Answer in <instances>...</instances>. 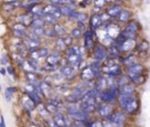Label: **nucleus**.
Masks as SVG:
<instances>
[{"instance_id": "nucleus-20", "label": "nucleus", "mask_w": 150, "mask_h": 127, "mask_svg": "<svg viewBox=\"0 0 150 127\" xmlns=\"http://www.w3.org/2000/svg\"><path fill=\"white\" fill-rule=\"evenodd\" d=\"M32 20H33V14H32V13H25V14H21V15L18 18V21L21 22L22 25H25L26 27H27V26H30Z\"/></svg>"}, {"instance_id": "nucleus-42", "label": "nucleus", "mask_w": 150, "mask_h": 127, "mask_svg": "<svg viewBox=\"0 0 150 127\" xmlns=\"http://www.w3.org/2000/svg\"><path fill=\"white\" fill-rule=\"evenodd\" d=\"M0 62H1V65H7L8 63V60H7V56H1L0 58Z\"/></svg>"}, {"instance_id": "nucleus-17", "label": "nucleus", "mask_w": 150, "mask_h": 127, "mask_svg": "<svg viewBox=\"0 0 150 127\" xmlns=\"http://www.w3.org/2000/svg\"><path fill=\"white\" fill-rule=\"evenodd\" d=\"M121 9H122V7H121L120 5H117V4H112V5H110V6L107 7L105 13H107L110 18H116V16L118 15V13H120Z\"/></svg>"}, {"instance_id": "nucleus-24", "label": "nucleus", "mask_w": 150, "mask_h": 127, "mask_svg": "<svg viewBox=\"0 0 150 127\" xmlns=\"http://www.w3.org/2000/svg\"><path fill=\"white\" fill-rule=\"evenodd\" d=\"M64 108H66V111H67L68 114H69V113L77 112V111L81 109V108H80V105H79V101H77V102H69V103H67V105L64 106Z\"/></svg>"}, {"instance_id": "nucleus-26", "label": "nucleus", "mask_w": 150, "mask_h": 127, "mask_svg": "<svg viewBox=\"0 0 150 127\" xmlns=\"http://www.w3.org/2000/svg\"><path fill=\"white\" fill-rule=\"evenodd\" d=\"M53 28H54V31H55V33H56V35H64L66 34V27L63 26V25H61V24H59V22H55L54 25H53Z\"/></svg>"}, {"instance_id": "nucleus-11", "label": "nucleus", "mask_w": 150, "mask_h": 127, "mask_svg": "<svg viewBox=\"0 0 150 127\" xmlns=\"http://www.w3.org/2000/svg\"><path fill=\"white\" fill-rule=\"evenodd\" d=\"M118 92L123 93V94L135 95L136 94V85H134L132 82H127V83L122 85L121 87H118Z\"/></svg>"}, {"instance_id": "nucleus-8", "label": "nucleus", "mask_w": 150, "mask_h": 127, "mask_svg": "<svg viewBox=\"0 0 150 127\" xmlns=\"http://www.w3.org/2000/svg\"><path fill=\"white\" fill-rule=\"evenodd\" d=\"M75 69H76V68H75L74 66H71V65H69V63H63V65H61L59 72H60L64 78H67V79H73V78L75 76V74H76V71H75Z\"/></svg>"}, {"instance_id": "nucleus-46", "label": "nucleus", "mask_w": 150, "mask_h": 127, "mask_svg": "<svg viewBox=\"0 0 150 127\" xmlns=\"http://www.w3.org/2000/svg\"><path fill=\"white\" fill-rule=\"evenodd\" d=\"M20 0H4V2H18Z\"/></svg>"}, {"instance_id": "nucleus-6", "label": "nucleus", "mask_w": 150, "mask_h": 127, "mask_svg": "<svg viewBox=\"0 0 150 127\" xmlns=\"http://www.w3.org/2000/svg\"><path fill=\"white\" fill-rule=\"evenodd\" d=\"M107 55H108L107 49L104 47H102L101 45H96L94 47V49H93V59L95 61H98V62L103 61V60H105Z\"/></svg>"}, {"instance_id": "nucleus-7", "label": "nucleus", "mask_w": 150, "mask_h": 127, "mask_svg": "<svg viewBox=\"0 0 150 127\" xmlns=\"http://www.w3.org/2000/svg\"><path fill=\"white\" fill-rule=\"evenodd\" d=\"M138 107H139V101H138V99L135 96V98H132V99L122 108V111H123L127 115H131V114H134L135 112H137Z\"/></svg>"}, {"instance_id": "nucleus-14", "label": "nucleus", "mask_w": 150, "mask_h": 127, "mask_svg": "<svg viewBox=\"0 0 150 127\" xmlns=\"http://www.w3.org/2000/svg\"><path fill=\"white\" fill-rule=\"evenodd\" d=\"M132 98H135V95H129V94H123V93H118L117 98H116V101L120 106V108L122 109Z\"/></svg>"}, {"instance_id": "nucleus-41", "label": "nucleus", "mask_w": 150, "mask_h": 127, "mask_svg": "<svg viewBox=\"0 0 150 127\" xmlns=\"http://www.w3.org/2000/svg\"><path fill=\"white\" fill-rule=\"evenodd\" d=\"M63 40H64L66 46H71V45L74 44V38H73L71 35H67V36H64Z\"/></svg>"}, {"instance_id": "nucleus-12", "label": "nucleus", "mask_w": 150, "mask_h": 127, "mask_svg": "<svg viewBox=\"0 0 150 127\" xmlns=\"http://www.w3.org/2000/svg\"><path fill=\"white\" fill-rule=\"evenodd\" d=\"M116 18H117L118 22H121V24H127V22L131 19V11L128 9V8H122Z\"/></svg>"}, {"instance_id": "nucleus-25", "label": "nucleus", "mask_w": 150, "mask_h": 127, "mask_svg": "<svg viewBox=\"0 0 150 127\" xmlns=\"http://www.w3.org/2000/svg\"><path fill=\"white\" fill-rule=\"evenodd\" d=\"M134 62H136V55L134 54V53H130V54H128L127 56H124L123 58V60H122V63L124 65V66H130V65H132Z\"/></svg>"}, {"instance_id": "nucleus-9", "label": "nucleus", "mask_w": 150, "mask_h": 127, "mask_svg": "<svg viewBox=\"0 0 150 127\" xmlns=\"http://www.w3.org/2000/svg\"><path fill=\"white\" fill-rule=\"evenodd\" d=\"M80 76L82 80L84 81H93L96 76V73L91 69L90 66H86L83 68H81V72H80Z\"/></svg>"}, {"instance_id": "nucleus-4", "label": "nucleus", "mask_w": 150, "mask_h": 127, "mask_svg": "<svg viewBox=\"0 0 150 127\" xmlns=\"http://www.w3.org/2000/svg\"><path fill=\"white\" fill-rule=\"evenodd\" d=\"M95 112L97 113V115H98L100 118H102V119H108L109 115L114 112V107H112L110 103H108V102H102V103H98V105H97Z\"/></svg>"}, {"instance_id": "nucleus-5", "label": "nucleus", "mask_w": 150, "mask_h": 127, "mask_svg": "<svg viewBox=\"0 0 150 127\" xmlns=\"http://www.w3.org/2000/svg\"><path fill=\"white\" fill-rule=\"evenodd\" d=\"M143 72H144V66L142 63H139V62H134L132 65L127 67V76L128 78L143 74Z\"/></svg>"}, {"instance_id": "nucleus-47", "label": "nucleus", "mask_w": 150, "mask_h": 127, "mask_svg": "<svg viewBox=\"0 0 150 127\" xmlns=\"http://www.w3.org/2000/svg\"><path fill=\"white\" fill-rule=\"evenodd\" d=\"M0 91H1V85H0Z\"/></svg>"}, {"instance_id": "nucleus-31", "label": "nucleus", "mask_w": 150, "mask_h": 127, "mask_svg": "<svg viewBox=\"0 0 150 127\" xmlns=\"http://www.w3.org/2000/svg\"><path fill=\"white\" fill-rule=\"evenodd\" d=\"M21 66H22V69H25L26 73H27V72H35V68L30 65V62L28 61V59H27V60H22Z\"/></svg>"}, {"instance_id": "nucleus-39", "label": "nucleus", "mask_w": 150, "mask_h": 127, "mask_svg": "<svg viewBox=\"0 0 150 127\" xmlns=\"http://www.w3.org/2000/svg\"><path fill=\"white\" fill-rule=\"evenodd\" d=\"M71 36L73 38H81L82 36V31L79 27H75L71 29Z\"/></svg>"}, {"instance_id": "nucleus-16", "label": "nucleus", "mask_w": 150, "mask_h": 127, "mask_svg": "<svg viewBox=\"0 0 150 127\" xmlns=\"http://www.w3.org/2000/svg\"><path fill=\"white\" fill-rule=\"evenodd\" d=\"M61 61V56L59 55L57 52H52V54L49 53L47 56H46V62L49 63V65H54V66H57Z\"/></svg>"}, {"instance_id": "nucleus-29", "label": "nucleus", "mask_w": 150, "mask_h": 127, "mask_svg": "<svg viewBox=\"0 0 150 127\" xmlns=\"http://www.w3.org/2000/svg\"><path fill=\"white\" fill-rule=\"evenodd\" d=\"M66 44H64V40L63 38H57L56 41H55V49L57 52H61V51H64L66 49Z\"/></svg>"}, {"instance_id": "nucleus-21", "label": "nucleus", "mask_w": 150, "mask_h": 127, "mask_svg": "<svg viewBox=\"0 0 150 127\" xmlns=\"http://www.w3.org/2000/svg\"><path fill=\"white\" fill-rule=\"evenodd\" d=\"M138 31V22L136 20H129L123 29V32H131V33H137Z\"/></svg>"}, {"instance_id": "nucleus-40", "label": "nucleus", "mask_w": 150, "mask_h": 127, "mask_svg": "<svg viewBox=\"0 0 150 127\" xmlns=\"http://www.w3.org/2000/svg\"><path fill=\"white\" fill-rule=\"evenodd\" d=\"M94 2V6L96 7V8H102V7H104L105 6V4H107V1L105 0H94L93 1Z\"/></svg>"}, {"instance_id": "nucleus-13", "label": "nucleus", "mask_w": 150, "mask_h": 127, "mask_svg": "<svg viewBox=\"0 0 150 127\" xmlns=\"http://www.w3.org/2000/svg\"><path fill=\"white\" fill-rule=\"evenodd\" d=\"M12 29H13V34L14 35H16V36H26V33H27V31H26V26L25 25H22L21 22H15L14 25H13V27H12Z\"/></svg>"}, {"instance_id": "nucleus-2", "label": "nucleus", "mask_w": 150, "mask_h": 127, "mask_svg": "<svg viewBox=\"0 0 150 127\" xmlns=\"http://www.w3.org/2000/svg\"><path fill=\"white\" fill-rule=\"evenodd\" d=\"M118 87H107L105 89L101 91L98 94V100H101L102 102H108L111 103L114 101H116V98L118 95Z\"/></svg>"}, {"instance_id": "nucleus-19", "label": "nucleus", "mask_w": 150, "mask_h": 127, "mask_svg": "<svg viewBox=\"0 0 150 127\" xmlns=\"http://www.w3.org/2000/svg\"><path fill=\"white\" fill-rule=\"evenodd\" d=\"M23 44H25L26 48L29 49V51H34V49H38L40 47V41L39 40H32V39H28V38L23 39Z\"/></svg>"}, {"instance_id": "nucleus-23", "label": "nucleus", "mask_w": 150, "mask_h": 127, "mask_svg": "<svg viewBox=\"0 0 150 127\" xmlns=\"http://www.w3.org/2000/svg\"><path fill=\"white\" fill-rule=\"evenodd\" d=\"M56 11H59V7L53 4H47L42 7V14H53Z\"/></svg>"}, {"instance_id": "nucleus-36", "label": "nucleus", "mask_w": 150, "mask_h": 127, "mask_svg": "<svg viewBox=\"0 0 150 127\" xmlns=\"http://www.w3.org/2000/svg\"><path fill=\"white\" fill-rule=\"evenodd\" d=\"M45 35L48 38H54L56 35V33L53 27H47V28H45Z\"/></svg>"}, {"instance_id": "nucleus-1", "label": "nucleus", "mask_w": 150, "mask_h": 127, "mask_svg": "<svg viewBox=\"0 0 150 127\" xmlns=\"http://www.w3.org/2000/svg\"><path fill=\"white\" fill-rule=\"evenodd\" d=\"M101 73L104 75L118 76L122 74V69H121V66L117 65L116 60H109V61H105V66L101 67Z\"/></svg>"}, {"instance_id": "nucleus-22", "label": "nucleus", "mask_w": 150, "mask_h": 127, "mask_svg": "<svg viewBox=\"0 0 150 127\" xmlns=\"http://www.w3.org/2000/svg\"><path fill=\"white\" fill-rule=\"evenodd\" d=\"M89 25L91 27V29H96L102 25V21L100 19V14H93L89 19Z\"/></svg>"}, {"instance_id": "nucleus-35", "label": "nucleus", "mask_w": 150, "mask_h": 127, "mask_svg": "<svg viewBox=\"0 0 150 127\" xmlns=\"http://www.w3.org/2000/svg\"><path fill=\"white\" fill-rule=\"evenodd\" d=\"M137 49L138 51H148L149 49V42L148 41H145V40H143V41H141L138 45H137Z\"/></svg>"}, {"instance_id": "nucleus-30", "label": "nucleus", "mask_w": 150, "mask_h": 127, "mask_svg": "<svg viewBox=\"0 0 150 127\" xmlns=\"http://www.w3.org/2000/svg\"><path fill=\"white\" fill-rule=\"evenodd\" d=\"M57 7H59V11L61 12V14H62V15H67V16H69V15L71 14V12L74 11V9L69 8L67 5H60V6H57Z\"/></svg>"}, {"instance_id": "nucleus-28", "label": "nucleus", "mask_w": 150, "mask_h": 127, "mask_svg": "<svg viewBox=\"0 0 150 127\" xmlns=\"http://www.w3.org/2000/svg\"><path fill=\"white\" fill-rule=\"evenodd\" d=\"M22 102H23V106H25V108H26V109H28V111H32V109H34V108L36 107V106H35V102H34L33 100H30L28 96L23 98Z\"/></svg>"}, {"instance_id": "nucleus-3", "label": "nucleus", "mask_w": 150, "mask_h": 127, "mask_svg": "<svg viewBox=\"0 0 150 127\" xmlns=\"http://www.w3.org/2000/svg\"><path fill=\"white\" fill-rule=\"evenodd\" d=\"M108 120H110L116 127H124L125 121H127V114L122 109H120V111L114 109V112L109 115Z\"/></svg>"}, {"instance_id": "nucleus-27", "label": "nucleus", "mask_w": 150, "mask_h": 127, "mask_svg": "<svg viewBox=\"0 0 150 127\" xmlns=\"http://www.w3.org/2000/svg\"><path fill=\"white\" fill-rule=\"evenodd\" d=\"M41 19L43 20L45 24H48V25H54V24L57 21V20L54 18L53 14H42V15H41Z\"/></svg>"}, {"instance_id": "nucleus-15", "label": "nucleus", "mask_w": 150, "mask_h": 127, "mask_svg": "<svg viewBox=\"0 0 150 127\" xmlns=\"http://www.w3.org/2000/svg\"><path fill=\"white\" fill-rule=\"evenodd\" d=\"M68 116H69V119H71V120H74V121H82V122H84V121L88 119V114L84 113V112L81 111V109L77 111V112H74V113H69Z\"/></svg>"}, {"instance_id": "nucleus-18", "label": "nucleus", "mask_w": 150, "mask_h": 127, "mask_svg": "<svg viewBox=\"0 0 150 127\" xmlns=\"http://www.w3.org/2000/svg\"><path fill=\"white\" fill-rule=\"evenodd\" d=\"M118 47H120V51H127V52H129V51L134 49V47H135V40H132V39H125V40H123L121 42V45Z\"/></svg>"}, {"instance_id": "nucleus-44", "label": "nucleus", "mask_w": 150, "mask_h": 127, "mask_svg": "<svg viewBox=\"0 0 150 127\" xmlns=\"http://www.w3.org/2000/svg\"><path fill=\"white\" fill-rule=\"evenodd\" d=\"M0 127H6V123H5V119L2 115H0Z\"/></svg>"}, {"instance_id": "nucleus-32", "label": "nucleus", "mask_w": 150, "mask_h": 127, "mask_svg": "<svg viewBox=\"0 0 150 127\" xmlns=\"http://www.w3.org/2000/svg\"><path fill=\"white\" fill-rule=\"evenodd\" d=\"M115 79H116V86H117V87H121L122 85L129 82V78H128V76H123L122 74L118 75V76H115Z\"/></svg>"}, {"instance_id": "nucleus-45", "label": "nucleus", "mask_w": 150, "mask_h": 127, "mask_svg": "<svg viewBox=\"0 0 150 127\" xmlns=\"http://www.w3.org/2000/svg\"><path fill=\"white\" fill-rule=\"evenodd\" d=\"M0 73H1L2 75H6V73H7V72H6V69H5V68H0Z\"/></svg>"}, {"instance_id": "nucleus-38", "label": "nucleus", "mask_w": 150, "mask_h": 127, "mask_svg": "<svg viewBox=\"0 0 150 127\" xmlns=\"http://www.w3.org/2000/svg\"><path fill=\"white\" fill-rule=\"evenodd\" d=\"M14 92H15V88L13 89L12 87H7V88L5 89V96H6V100H7V101H11L12 93H14Z\"/></svg>"}, {"instance_id": "nucleus-34", "label": "nucleus", "mask_w": 150, "mask_h": 127, "mask_svg": "<svg viewBox=\"0 0 150 127\" xmlns=\"http://www.w3.org/2000/svg\"><path fill=\"white\" fill-rule=\"evenodd\" d=\"M32 32L40 38L41 35H45V27H32Z\"/></svg>"}, {"instance_id": "nucleus-37", "label": "nucleus", "mask_w": 150, "mask_h": 127, "mask_svg": "<svg viewBox=\"0 0 150 127\" xmlns=\"http://www.w3.org/2000/svg\"><path fill=\"white\" fill-rule=\"evenodd\" d=\"M38 52H39V55H40V59L43 58V56H47L49 54V49L47 47H39L38 48Z\"/></svg>"}, {"instance_id": "nucleus-43", "label": "nucleus", "mask_w": 150, "mask_h": 127, "mask_svg": "<svg viewBox=\"0 0 150 127\" xmlns=\"http://www.w3.org/2000/svg\"><path fill=\"white\" fill-rule=\"evenodd\" d=\"M6 72H8L12 76L14 75V71H13V67H12V66H7V67H6Z\"/></svg>"}, {"instance_id": "nucleus-10", "label": "nucleus", "mask_w": 150, "mask_h": 127, "mask_svg": "<svg viewBox=\"0 0 150 127\" xmlns=\"http://www.w3.org/2000/svg\"><path fill=\"white\" fill-rule=\"evenodd\" d=\"M68 119H69V116H66V115H63V114L60 113V112L54 113V114H53V118H52V120L54 121V123H55L57 127H64V126L69 125V123H68Z\"/></svg>"}, {"instance_id": "nucleus-33", "label": "nucleus", "mask_w": 150, "mask_h": 127, "mask_svg": "<svg viewBox=\"0 0 150 127\" xmlns=\"http://www.w3.org/2000/svg\"><path fill=\"white\" fill-rule=\"evenodd\" d=\"M111 55H114V56H116V55H118V52H120V47L115 44V42H112V45L109 47V51H108Z\"/></svg>"}]
</instances>
